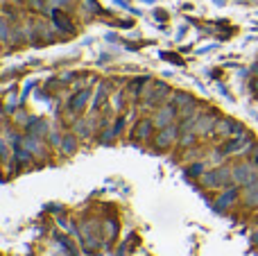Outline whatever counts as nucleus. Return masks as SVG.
<instances>
[{
  "instance_id": "nucleus-2",
  "label": "nucleus",
  "mask_w": 258,
  "mask_h": 256,
  "mask_svg": "<svg viewBox=\"0 0 258 256\" xmlns=\"http://www.w3.org/2000/svg\"><path fill=\"white\" fill-rule=\"evenodd\" d=\"M254 240H258V234H256V236H254Z\"/></svg>"
},
{
  "instance_id": "nucleus-1",
  "label": "nucleus",
  "mask_w": 258,
  "mask_h": 256,
  "mask_svg": "<svg viewBox=\"0 0 258 256\" xmlns=\"http://www.w3.org/2000/svg\"><path fill=\"white\" fill-rule=\"evenodd\" d=\"M254 91L258 93V80H254Z\"/></svg>"
}]
</instances>
